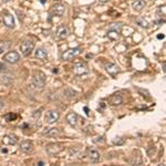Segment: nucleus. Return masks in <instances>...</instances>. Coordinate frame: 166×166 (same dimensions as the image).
Listing matches in <instances>:
<instances>
[{
  "label": "nucleus",
  "instance_id": "obj_15",
  "mask_svg": "<svg viewBox=\"0 0 166 166\" xmlns=\"http://www.w3.org/2000/svg\"><path fill=\"white\" fill-rule=\"evenodd\" d=\"M109 102L112 105H120V104H122L123 99L120 94H113V95H111L110 98H109Z\"/></svg>",
  "mask_w": 166,
  "mask_h": 166
},
{
  "label": "nucleus",
  "instance_id": "obj_27",
  "mask_svg": "<svg viewBox=\"0 0 166 166\" xmlns=\"http://www.w3.org/2000/svg\"><path fill=\"white\" fill-rule=\"evenodd\" d=\"M84 111H85V114H87V115H90V111H89V108H87V106L84 108Z\"/></svg>",
  "mask_w": 166,
  "mask_h": 166
},
{
  "label": "nucleus",
  "instance_id": "obj_16",
  "mask_svg": "<svg viewBox=\"0 0 166 166\" xmlns=\"http://www.w3.org/2000/svg\"><path fill=\"white\" fill-rule=\"evenodd\" d=\"M35 58L37 59H40V60H46L48 58V52L43 48H39V49L35 50Z\"/></svg>",
  "mask_w": 166,
  "mask_h": 166
},
{
  "label": "nucleus",
  "instance_id": "obj_13",
  "mask_svg": "<svg viewBox=\"0 0 166 166\" xmlns=\"http://www.w3.org/2000/svg\"><path fill=\"white\" fill-rule=\"evenodd\" d=\"M69 33H70V31H69V29H68L67 27L64 26H61L59 27L58 30H57V37L60 39H65L69 35Z\"/></svg>",
  "mask_w": 166,
  "mask_h": 166
},
{
  "label": "nucleus",
  "instance_id": "obj_22",
  "mask_svg": "<svg viewBox=\"0 0 166 166\" xmlns=\"http://www.w3.org/2000/svg\"><path fill=\"white\" fill-rule=\"evenodd\" d=\"M124 142H125V140L123 137H115L113 140L114 145H122V144H124Z\"/></svg>",
  "mask_w": 166,
  "mask_h": 166
},
{
  "label": "nucleus",
  "instance_id": "obj_3",
  "mask_svg": "<svg viewBox=\"0 0 166 166\" xmlns=\"http://www.w3.org/2000/svg\"><path fill=\"white\" fill-rule=\"evenodd\" d=\"M80 53H81V48H72V49H68L67 51H64L61 58L64 61H70L72 59L76 58Z\"/></svg>",
  "mask_w": 166,
  "mask_h": 166
},
{
  "label": "nucleus",
  "instance_id": "obj_7",
  "mask_svg": "<svg viewBox=\"0 0 166 166\" xmlns=\"http://www.w3.org/2000/svg\"><path fill=\"white\" fill-rule=\"evenodd\" d=\"M65 10H67V8H65V6L62 5V3H55V5H53V6L51 7V13H52L53 16H58V17L63 16Z\"/></svg>",
  "mask_w": 166,
  "mask_h": 166
},
{
  "label": "nucleus",
  "instance_id": "obj_10",
  "mask_svg": "<svg viewBox=\"0 0 166 166\" xmlns=\"http://www.w3.org/2000/svg\"><path fill=\"white\" fill-rule=\"evenodd\" d=\"M105 70L111 76H116L120 72V68L115 63H106L105 64Z\"/></svg>",
  "mask_w": 166,
  "mask_h": 166
},
{
  "label": "nucleus",
  "instance_id": "obj_8",
  "mask_svg": "<svg viewBox=\"0 0 166 166\" xmlns=\"http://www.w3.org/2000/svg\"><path fill=\"white\" fill-rule=\"evenodd\" d=\"M2 20H3L5 26L8 27V28H13V27H15V18H13L12 15H10L9 12H7V11L3 12Z\"/></svg>",
  "mask_w": 166,
  "mask_h": 166
},
{
  "label": "nucleus",
  "instance_id": "obj_1",
  "mask_svg": "<svg viewBox=\"0 0 166 166\" xmlns=\"http://www.w3.org/2000/svg\"><path fill=\"white\" fill-rule=\"evenodd\" d=\"M46 81H47L46 74L42 71H35L33 79H32V84L35 85V87H37V89H43L44 85H46Z\"/></svg>",
  "mask_w": 166,
  "mask_h": 166
},
{
  "label": "nucleus",
  "instance_id": "obj_30",
  "mask_svg": "<svg viewBox=\"0 0 166 166\" xmlns=\"http://www.w3.org/2000/svg\"><path fill=\"white\" fill-rule=\"evenodd\" d=\"M3 52V47H0V54Z\"/></svg>",
  "mask_w": 166,
  "mask_h": 166
},
{
  "label": "nucleus",
  "instance_id": "obj_24",
  "mask_svg": "<svg viewBox=\"0 0 166 166\" xmlns=\"http://www.w3.org/2000/svg\"><path fill=\"white\" fill-rule=\"evenodd\" d=\"M6 119H7V121L11 122V121H15V120L17 119V115H16V114H7Z\"/></svg>",
  "mask_w": 166,
  "mask_h": 166
},
{
  "label": "nucleus",
  "instance_id": "obj_26",
  "mask_svg": "<svg viewBox=\"0 0 166 166\" xmlns=\"http://www.w3.org/2000/svg\"><path fill=\"white\" fill-rule=\"evenodd\" d=\"M5 70H7V67L3 63L0 62V71H5Z\"/></svg>",
  "mask_w": 166,
  "mask_h": 166
},
{
  "label": "nucleus",
  "instance_id": "obj_25",
  "mask_svg": "<svg viewBox=\"0 0 166 166\" xmlns=\"http://www.w3.org/2000/svg\"><path fill=\"white\" fill-rule=\"evenodd\" d=\"M32 115H33V117H35V119H39V117H40V115H41V110L35 111V113L32 114Z\"/></svg>",
  "mask_w": 166,
  "mask_h": 166
},
{
  "label": "nucleus",
  "instance_id": "obj_17",
  "mask_svg": "<svg viewBox=\"0 0 166 166\" xmlns=\"http://www.w3.org/2000/svg\"><path fill=\"white\" fill-rule=\"evenodd\" d=\"M146 6V2L144 0H136L133 2V9H134L135 11H141L143 9L145 8Z\"/></svg>",
  "mask_w": 166,
  "mask_h": 166
},
{
  "label": "nucleus",
  "instance_id": "obj_20",
  "mask_svg": "<svg viewBox=\"0 0 166 166\" xmlns=\"http://www.w3.org/2000/svg\"><path fill=\"white\" fill-rule=\"evenodd\" d=\"M136 24H138L140 27H142V28H149V22H147L145 19H143V18H137V19H136Z\"/></svg>",
  "mask_w": 166,
  "mask_h": 166
},
{
  "label": "nucleus",
  "instance_id": "obj_19",
  "mask_svg": "<svg viewBox=\"0 0 166 166\" xmlns=\"http://www.w3.org/2000/svg\"><path fill=\"white\" fill-rule=\"evenodd\" d=\"M108 37L111 39V40H117L120 38V31L117 30H113V29H110L108 32Z\"/></svg>",
  "mask_w": 166,
  "mask_h": 166
},
{
  "label": "nucleus",
  "instance_id": "obj_9",
  "mask_svg": "<svg viewBox=\"0 0 166 166\" xmlns=\"http://www.w3.org/2000/svg\"><path fill=\"white\" fill-rule=\"evenodd\" d=\"M62 149H63V144H61V143L49 144L47 147L48 153H50V154H58L59 152H61Z\"/></svg>",
  "mask_w": 166,
  "mask_h": 166
},
{
  "label": "nucleus",
  "instance_id": "obj_32",
  "mask_svg": "<svg viewBox=\"0 0 166 166\" xmlns=\"http://www.w3.org/2000/svg\"><path fill=\"white\" fill-rule=\"evenodd\" d=\"M38 165L42 166V165H44V163H43V162H39V163H38Z\"/></svg>",
  "mask_w": 166,
  "mask_h": 166
},
{
  "label": "nucleus",
  "instance_id": "obj_2",
  "mask_svg": "<svg viewBox=\"0 0 166 166\" xmlns=\"http://www.w3.org/2000/svg\"><path fill=\"white\" fill-rule=\"evenodd\" d=\"M33 49H35V42L31 39H27L20 44V51L24 57H28V55L31 54Z\"/></svg>",
  "mask_w": 166,
  "mask_h": 166
},
{
  "label": "nucleus",
  "instance_id": "obj_28",
  "mask_svg": "<svg viewBox=\"0 0 166 166\" xmlns=\"http://www.w3.org/2000/svg\"><path fill=\"white\" fill-rule=\"evenodd\" d=\"M3 106H5V103H3V101H1V100H0V110H1Z\"/></svg>",
  "mask_w": 166,
  "mask_h": 166
},
{
  "label": "nucleus",
  "instance_id": "obj_21",
  "mask_svg": "<svg viewBox=\"0 0 166 166\" xmlns=\"http://www.w3.org/2000/svg\"><path fill=\"white\" fill-rule=\"evenodd\" d=\"M46 134H47L48 136L57 137L60 135V131H59V128H51V130H49V132H47Z\"/></svg>",
  "mask_w": 166,
  "mask_h": 166
},
{
  "label": "nucleus",
  "instance_id": "obj_18",
  "mask_svg": "<svg viewBox=\"0 0 166 166\" xmlns=\"http://www.w3.org/2000/svg\"><path fill=\"white\" fill-rule=\"evenodd\" d=\"M89 158L92 163H98L100 160V153L98 151H90L89 152Z\"/></svg>",
  "mask_w": 166,
  "mask_h": 166
},
{
  "label": "nucleus",
  "instance_id": "obj_11",
  "mask_svg": "<svg viewBox=\"0 0 166 166\" xmlns=\"http://www.w3.org/2000/svg\"><path fill=\"white\" fill-rule=\"evenodd\" d=\"M67 122L70 124L72 127H76L78 124V114L76 112H70L67 115Z\"/></svg>",
  "mask_w": 166,
  "mask_h": 166
},
{
  "label": "nucleus",
  "instance_id": "obj_6",
  "mask_svg": "<svg viewBox=\"0 0 166 166\" xmlns=\"http://www.w3.org/2000/svg\"><path fill=\"white\" fill-rule=\"evenodd\" d=\"M3 60L11 64L17 63L20 60V54L18 52H16V51H10V52L6 53V54L3 55Z\"/></svg>",
  "mask_w": 166,
  "mask_h": 166
},
{
  "label": "nucleus",
  "instance_id": "obj_23",
  "mask_svg": "<svg viewBox=\"0 0 166 166\" xmlns=\"http://www.w3.org/2000/svg\"><path fill=\"white\" fill-rule=\"evenodd\" d=\"M122 22H117V24H112V26L110 27V29H113V30H117V31H120L121 30V28H122Z\"/></svg>",
  "mask_w": 166,
  "mask_h": 166
},
{
  "label": "nucleus",
  "instance_id": "obj_4",
  "mask_svg": "<svg viewBox=\"0 0 166 166\" xmlns=\"http://www.w3.org/2000/svg\"><path fill=\"white\" fill-rule=\"evenodd\" d=\"M59 119H60V112L57 110L48 111L46 116H44V121L47 124H53V123L58 122Z\"/></svg>",
  "mask_w": 166,
  "mask_h": 166
},
{
  "label": "nucleus",
  "instance_id": "obj_29",
  "mask_svg": "<svg viewBox=\"0 0 166 166\" xmlns=\"http://www.w3.org/2000/svg\"><path fill=\"white\" fill-rule=\"evenodd\" d=\"M164 37H165L164 35H157V39H164Z\"/></svg>",
  "mask_w": 166,
  "mask_h": 166
},
{
  "label": "nucleus",
  "instance_id": "obj_31",
  "mask_svg": "<svg viewBox=\"0 0 166 166\" xmlns=\"http://www.w3.org/2000/svg\"><path fill=\"white\" fill-rule=\"evenodd\" d=\"M99 1L100 2H108L109 0H99Z\"/></svg>",
  "mask_w": 166,
  "mask_h": 166
},
{
  "label": "nucleus",
  "instance_id": "obj_33",
  "mask_svg": "<svg viewBox=\"0 0 166 166\" xmlns=\"http://www.w3.org/2000/svg\"><path fill=\"white\" fill-rule=\"evenodd\" d=\"M2 1H3V2H6V1H8V0H2Z\"/></svg>",
  "mask_w": 166,
  "mask_h": 166
},
{
  "label": "nucleus",
  "instance_id": "obj_14",
  "mask_svg": "<svg viewBox=\"0 0 166 166\" xmlns=\"http://www.w3.org/2000/svg\"><path fill=\"white\" fill-rule=\"evenodd\" d=\"M20 149L24 153H31L33 151V144L30 141H24L20 144Z\"/></svg>",
  "mask_w": 166,
  "mask_h": 166
},
{
  "label": "nucleus",
  "instance_id": "obj_5",
  "mask_svg": "<svg viewBox=\"0 0 166 166\" xmlns=\"http://www.w3.org/2000/svg\"><path fill=\"white\" fill-rule=\"evenodd\" d=\"M73 73L76 74V76H84L87 73H89V67L87 64L84 62H80V63H76L74 67H73Z\"/></svg>",
  "mask_w": 166,
  "mask_h": 166
},
{
  "label": "nucleus",
  "instance_id": "obj_12",
  "mask_svg": "<svg viewBox=\"0 0 166 166\" xmlns=\"http://www.w3.org/2000/svg\"><path fill=\"white\" fill-rule=\"evenodd\" d=\"M17 142H18V137L15 134L6 135L2 140V143L6 144V145H15V144H17Z\"/></svg>",
  "mask_w": 166,
  "mask_h": 166
}]
</instances>
